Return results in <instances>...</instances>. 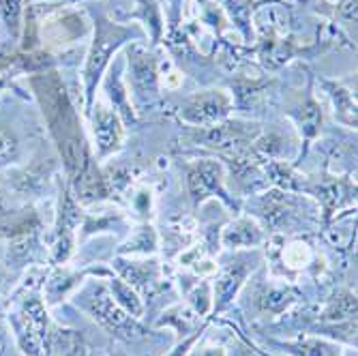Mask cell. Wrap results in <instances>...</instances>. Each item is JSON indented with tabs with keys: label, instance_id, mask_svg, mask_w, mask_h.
<instances>
[{
	"label": "cell",
	"instance_id": "8fae6325",
	"mask_svg": "<svg viewBox=\"0 0 358 356\" xmlns=\"http://www.w3.org/2000/svg\"><path fill=\"white\" fill-rule=\"evenodd\" d=\"M0 217H3V204H0Z\"/></svg>",
	"mask_w": 358,
	"mask_h": 356
},
{
	"label": "cell",
	"instance_id": "6da1fadb",
	"mask_svg": "<svg viewBox=\"0 0 358 356\" xmlns=\"http://www.w3.org/2000/svg\"><path fill=\"white\" fill-rule=\"evenodd\" d=\"M30 84L37 92V99L43 108V116L50 124V131L54 140L58 142V148L64 157V166H67V170L78 183V189H82L86 198L88 185L99 187V176L92 174L86 140L80 129L78 114L69 101V94L64 90L58 73L54 71L35 76L30 80Z\"/></svg>",
	"mask_w": 358,
	"mask_h": 356
},
{
	"label": "cell",
	"instance_id": "ba28073f",
	"mask_svg": "<svg viewBox=\"0 0 358 356\" xmlns=\"http://www.w3.org/2000/svg\"><path fill=\"white\" fill-rule=\"evenodd\" d=\"M20 7H22V0H0V15H3L5 24L15 30L17 22H20Z\"/></svg>",
	"mask_w": 358,
	"mask_h": 356
},
{
	"label": "cell",
	"instance_id": "7a4b0ae2",
	"mask_svg": "<svg viewBox=\"0 0 358 356\" xmlns=\"http://www.w3.org/2000/svg\"><path fill=\"white\" fill-rule=\"evenodd\" d=\"M131 37V30H127L122 26H114V24H99L96 26V39H94V45H92V52L88 56V62H86V71H84V78H86V86H88V94H92V88L99 80L103 67L108 64L112 52L127 39Z\"/></svg>",
	"mask_w": 358,
	"mask_h": 356
},
{
	"label": "cell",
	"instance_id": "9c48e42d",
	"mask_svg": "<svg viewBox=\"0 0 358 356\" xmlns=\"http://www.w3.org/2000/svg\"><path fill=\"white\" fill-rule=\"evenodd\" d=\"M15 157H17V142L7 131H0V166L11 164V159Z\"/></svg>",
	"mask_w": 358,
	"mask_h": 356
},
{
	"label": "cell",
	"instance_id": "3957f363",
	"mask_svg": "<svg viewBox=\"0 0 358 356\" xmlns=\"http://www.w3.org/2000/svg\"><path fill=\"white\" fill-rule=\"evenodd\" d=\"M88 311L92 313L94 320H99V325L106 327L110 333L118 335V337H134L136 335V325L131 322L120 305L106 292V290H94V294L88 297L86 301Z\"/></svg>",
	"mask_w": 358,
	"mask_h": 356
},
{
	"label": "cell",
	"instance_id": "5b68a950",
	"mask_svg": "<svg viewBox=\"0 0 358 356\" xmlns=\"http://www.w3.org/2000/svg\"><path fill=\"white\" fill-rule=\"evenodd\" d=\"M94 136H96V142H99V148L103 152L114 148L122 138V129L118 124V118L108 110H99L94 116Z\"/></svg>",
	"mask_w": 358,
	"mask_h": 356
},
{
	"label": "cell",
	"instance_id": "8992f818",
	"mask_svg": "<svg viewBox=\"0 0 358 356\" xmlns=\"http://www.w3.org/2000/svg\"><path fill=\"white\" fill-rule=\"evenodd\" d=\"M52 356H86V346L71 331H56L52 339Z\"/></svg>",
	"mask_w": 358,
	"mask_h": 356
},
{
	"label": "cell",
	"instance_id": "30bf717a",
	"mask_svg": "<svg viewBox=\"0 0 358 356\" xmlns=\"http://www.w3.org/2000/svg\"><path fill=\"white\" fill-rule=\"evenodd\" d=\"M5 279H7V275H5V271H3V269H0V287L5 285Z\"/></svg>",
	"mask_w": 358,
	"mask_h": 356
},
{
	"label": "cell",
	"instance_id": "277c9868",
	"mask_svg": "<svg viewBox=\"0 0 358 356\" xmlns=\"http://www.w3.org/2000/svg\"><path fill=\"white\" fill-rule=\"evenodd\" d=\"M227 108H230V99L219 90H210L195 97L189 104L185 116L193 122H213L227 114Z\"/></svg>",
	"mask_w": 358,
	"mask_h": 356
},
{
	"label": "cell",
	"instance_id": "52a82bcc",
	"mask_svg": "<svg viewBox=\"0 0 358 356\" xmlns=\"http://www.w3.org/2000/svg\"><path fill=\"white\" fill-rule=\"evenodd\" d=\"M112 292H114V299L116 303L127 311V313H131V315H140L142 313V303L140 299L136 297V292L129 285H124L120 279L112 281Z\"/></svg>",
	"mask_w": 358,
	"mask_h": 356
}]
</instances>
